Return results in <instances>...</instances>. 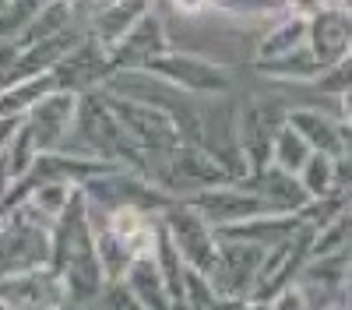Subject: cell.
<instances>
[{
	"label": "cell",
	"instance_id": "1",
	"mask_svg": "<svg viewBox=\"0 0 352 310\" xmlns=\"http://www.w3.org/2000/svg\"><path fill=\"white\" fill-rule=\"evenodd\" d=\"M88 197L81 187H74L71 205L53 222V268L67 278V289L74 303L99 300V289L106 282L99 247H96V225H88Z\"/></svg>",
	"mask_w": 352,
	"mask_h": 310
},
{
	"label": "cell",
	"instance_id": "2",
	"mask_svg": "<svg viewBox=\"0 0 352 310\" xmlns=\"http://www.w3.org/2000/svg\"><path fill=\"white\" fill-rule=\"evenodd\" d=\"M53 254V222L43 219L28 201L14 208L11 219L0 222V275L39 268Z\"/></svg>",
	"mask_w": 352,
	"mask_h": 310
},
{
	"label": "cell",
	"instance_id": "3",
	"mask_svg": "<svg viewBox=\"0 0 352 310\" xmlns=\"http://www.w3.org/2000/svg\"><path fill=\"white\" fill-rule=\"evenodd\" d=\"M106 102L116 113L120 127L127 131V137L134 141L141 152H148V155L152 152H169V148L180 145V141H187L180 124H176V117L166 106H159V102L138 99V96H127V99L106 96Z\"/></svg>",
	"mask_w": 352,
	"mask_h": 310
},
{
	"label": "cell",
	"instance_id": "4",
	"mask_svg": "<svg viewBox=\"0 0 352 310\" xmlns=\"http://www.w3.org/2000/svg\"><path fill=\"white\" fill-rule=\"evenodd\" d=\"M162 222H166L173 243L180 247L184 261L212 275V272H215V261H219V247H222V243H215L212 222L204 219L190 201H187V205H166Z\"/></svg>",
	"mask_w": 352,
	"mask_h": 310
},
{
	"label": "cell",
	"instance_id": "5",
	"mask_svg": "<svg viewBox=\"0 0 352 310\" xmlns=\"http://www.w3.org/2000/svg\"><path fill=\"white\" fill-rule=\"evenodd\" d=\"M144 71L166 78L180 92H208V96L229 92V71L215 60L194 56V53H159L144 64Z\"/></svg>",
	"mask_w": 352,
	"mask_h": 310
},
{
	"label": "cell",
	"instance_id": "6",
	"mask_svg": "<svg viewBox=\"0 0 352 310\" xmlns=\"http://www.w3.org/2000/svg\"><path fill=\"white\" fill-rule=\"evenodd\" d=\"M71 303L67 278L56 268H25L0 275V307H64Z\"/></svg>",
	"mask_w": 352,
	"mask_h": 310
},
{
	"label": "cell",
	"instance_id": "7",
	"mask_svg": "<svg viewBox=\"0 0 352 310\" xmlns=\"http://www.w3.org/2000/svg\"><path fill=\"white\" fill-rule=\"evenodd\" d=\"M261 265H264V247L261 243H250V240H229V243H222L215 272H212L219 300H240V303H247L243 289L257 286Z\"/></svg>",
	"mask_w": 352,
	"mask_h": 310
},
{
	"label": "cell",
	"instance_id": "8",
	"mask_svg": "<svg viewBox=\"0 0 352 310\" xmlns=\"http://www.w3.org/2000/svg\"><path fill=\"white\" fill-rule=\"evenodd\" d=\"M78 109L81 96L74 89H53L28 109V127L36 131L43 152H56L60 141H67L71 127H78Z\"/></svg>",
	"mask_w": 352,
	"mask_h": 310
},
{
	"label": "cell",
	"instance_id": "9",
	"mask_svg": "<svg viewBox=\"0 0 352 310\" xmlns=\"http://www.w3.org/2000/svg\"><path fill=\"white\" fill-rule=\"evenodd\" d=\"M190 205L208 219L215 230H226V225H236L243 219H254V215H264V212H278L272 205V197H264L261 190L257 194H243V190H232V187H204V190H194Z\"/></svg>",
	"mask_w": 352,
	"mask_h": 310
},
{
	"label": "cell",
	"instance_id": "10",
	"mask_svg": "<svg viewBox=\"0 0 352 310\" xmlns=\"http://www.w3.org/2000/svg\"><path fill=\"white\" fill-rule=\"evenodd\" d=\"M201 145L208 148L232 177L250 173V162H247L243 145H240V113H229V106H215L208 117L201 120Z\"/></svg>",
	"mask_w": 352,
	"mask_h": 310
},
{
	"label": "cell",
	"instance_id": "11",
	"mask_svg": "<svg viewBox=\"0 0 352 310\" xmlns=\"http://www.w3.org/2000/svg\"><path fill=\"white\" fill-rule=\"evenodd\" d=\"M159 53H166V32H162V21L148 8L127 28V36L120 43H113L106 49V60L113 67H144Z\"/></svg>",
	"mask_w": 352,
	"mask_h": 310
},
{
	"label": "cell",
	"instance_id": "12",
	"mask_svg": "<svg viewBox=\"0 0 352 310\" xmlns=\"http://www.w3.org/2000/svg\"><path fill=\"white\" fill-rule=\"evenodd\" d=\"M314 53L324 64H338L352 53V11L345 8H324L317 18H310V39Z\"/></svg>",
	"mask_w": 352,
	"mask_h": 310
},
{
	"label": "cell",
	"instance_id": "13",
	"mask_svg": "<svg viewBox=\"0 0 352 310\" xmlns=\"http://www.w3.org/2000/svg\"><path fill=\"white\" fill-rule=\"evenodd\" d=\"M285 124V120H282ZM278 124V127H282ZM278 127H272V117H268V106L261 99H250L240 113V145H243V155L250 162V173L264 169L275 155V134Z\"/></svg>",
	"mask_w": 352,
	"mask_h": 310
},
{
	"label": "cell",
	"instance_id": "14",
	"mask_svg": "<svg viewBox=\"0 0 352 310\" xmlns=\"http://www.w3.org/2000/svg\"><path fill=\"white\" fill-rule=\"evenodd\" d=\"M257 180H261V194L272 197V205L278 212H303L314 201L310 190L300 180V173H289V169H282L278 162L257 169Z\"/></svg>",
	"mask_w": 352,
	"mask_h": 310
},
{
	"label": "cell",
	"instance_id": "15",
	"mask_svg": "<svg viewBox=\"0 0 352 310\" xmlns=\"http://www.w3.org/2000/svg\"><path fill=\"white\" fill-rule=\"evenodd\" d=\"M285 120L310 141L314 152H328V155H335V159L345 155L342 127H338L335 120H328L324 113H317V109H292V113H285Z\"/></svg>",
	"mask_w": 352,
	"mask_h": 310
},
{
	"label": "cell",
	"instance_id": "16",
	"mask_svg": "<svg viewBox=\"0 0 352 310\" xmlns=\"http://www.w3.org/2000/svg\"><path fill=\"white\" fill-rule=\"evenodd\" d=\"M328 67H331V64L320 60L310 43H303L300 49H292V53H285V56L257 60V71H261V74H272V78H282V81H317Z\"/></svg>",
	"mask_w": 352,
	"mask_h": 310
},
{
	"label": "cell",
	"instance_id": "17",
	"mask_svg": "<svg viewBox=\"0 0 352 310\" xmlns=\"http://www.w3.org/2000/svg\"><path fill=\"white\" fill-rule=\"evenodd\" d=\"M127 286L134 289L141 307H176L173 293L166 286V275H162V268L155 261V254H148V258H134V265L127 272Z\"/></svg>",
	"mask_w": 352,
	"mask_h": 310
},
{
	"label": "cell",
	"instance_id": "18",
	"mask_svg": "<svg viewBox=\"0 0 352 310\" xmlns=\"http://www.w3.org/2000/svg\"><path fill=\"white\" fill-rule=\"evenodd\" d=\"M148 11V0H116V4L96 11V43L109 49L113 43H120L127 36V28Z\"/></svg>",
	"mask_w": 352,
	"mask_h": 310
},
{
	"label": "cell",
	"instance_id": "19",
	"mask_svg": "<svg viewBox=\"0 0 352 310\" xmlns=\"http://www.w3.org/2000/svg\"><path fill=\"white\" fill-rule=\"evenodd\" d=\"M71 8H74V0H46V4L36 11V18L21 28V36H14L18 46L25 49V46H32L39 39H50L56 32H64V28H71Z\"/></svg>",
	"mask_w": 352,
	"mask_h": 310
},
{
	"label": "cell",
	"instance_id": "20",
	"mask_svg": "<svg viewBox=\"0 0 352 310\" xmlns=\"http://www.w3.org/2000/svg\"><path fill=\"white\" fill-rule=\"evenodd\" d=\"M310 39V18L300 14H289L285 21H278L268 36L261 39L257 46V60H272V56H285L292 49H300Z\"/></svg>",
	"mask_w": 352,
	"mask_h": 310
},
{
	"label": "cell",
	"instance_id": "21",
	"mask_svg": "<svg viewBox=\"0 0 352 310\" xmlns=\"http://www.w3.org/2000/svg\"><path fill=\"white\" fill-rule=\"evenodd\" d=\"M310 155H314V145L285 120L278 127V134H275V155H272V162H278L282 169H289V173H300Z\"/></svg>",
	"mask_w": 352,
	"mask_h": 310
},
{
	"label": "cell",
	"instance_id": "22",
	"mask_svg": "<svg viewBox=\"0 0 352 310\" xmlns=\"http://www.w3.org/2000/svg\"><path fill=\"white\" fill-rule=\"evenodd\" d=\"M300 180L303 187L310 190V197H324L335 190V180H338V159L328 155V152H314L307 159V166L300 169Z\"/></svg>",
	"mask_w": 352,
	"mask_h": 310
},
{
	"label": "cell",
	"instance_id": "23",
	"mask_svg": "<svg viewBox=\"0 0 352 310\" xmlns=\"http://www.w3.org/2000/svg\"><path fill=\"white\" fill-rule=\"evenodd\" d=\"M184 296H187V307H212L219 300V289L208 272H201L194 265H187L184 272Z\"/></svg>",
	"mask_w": 352,
	"mask_h": 310
},
{
	"label": "cell",
	"instance_id": "24",
	"mask_svg": "<svg viewBox=\"0 0 352 310\" xmlns=\"http://www.w3.org/2000/svg\"><path fill=\"white\" fill-rule=\"evenodd\" d=\"M212 4L229 14H272L285 8V0H212Z\"/></svg>",
	"mask_w": 352,
	"mask_h": 310
},
{
	"label": "cell",
	"instance_id": "25",
	"mask_svg": "<svg viewBox=\"0 0 352 310\" xmlns=\"http://www.w3.org/2000/svg\"><path fill=\"white\" fill-rule=\"evenodd\" d=\"M25 120H28V113H8V117H0V152L14 141V134L25 127Z\"/></svg>",
	"mask_w": 352,
	"mask_h": 310
},
{
	"label": "cell",
	"instance_id": "26",
	"mask_svg": "<svg viewBox=\"0 0 352 310\" xmlns=\"http://www.w3.org/2000/svg\"><path fill=\"white\" fill-rule=\"evenodd\" d=\"M324 8H328V0H285V11L300 14V18H317Z\"/></svg>",
	"mask_w": 352,
	"mask_h": 310
},
{
	"label": "cell",
	"instance_id": "27",
	"mask_svg": "<svg viewBox=\"0 0 352 310\" xmlns=\"http://www.w3.org/2000/svg\"><path fill=\"white\" fill-rule=\"evenodd\" d=\"M14 169H11V159H8V148L0 152V197H8L14 190Z\"/></svg>",
	"mask_w": 352,
	"mask_h": 310
},
{
	"label": "cell",
	"instance_id": "28",
	"mask_svg": "<svg viewBox=\"0 0 352 310\" xmlns=\"http://www.w3.org/2000/svg\"><path fill=\"white\" fill-rule=\"evenodd\" d=\"M208 4H212V0H173V8L180 14H201Z\"/></svg>",
	"mask_w": 352,
	"mask_h": 310
},
{
	"label": "cell",
	"instance_id": "29",
	"mask_svg": "<svg viewBox=\"0 0 352 310\" xmlns=\"http://www.w3.org/2000/svg\"><path fill=\"white\" fill-rule=\"evenodd\" d=\"M342 120H345V124H352V89H345V92H342Z\"/></svg>",
	"mask_w": 352,
	"mask_h": 310
},
{
	"label": "cell",
	"instance_id": "30",
	"mask_svg": "<svg viewBox=\"0 0 352 310\" xmlns=\"http://www.w3.org/2000/svg\"><path fill=\"white\" fill-rule=\"evenodd\" d=\"M342 141H345V159H352V124L342 127Z\"/></svg>",
	"mask_w": 352,
	"mask_h": 310
},
{
	"label": "cell",
	"instance_id": "31",
	"mask_svg": "<svg viewBox=\"0 0 352 310\" xmlns=\"http://www.w3.org/2000/svg\"><path fill=\"white\" fill-rule=\"evenodd\" d=\"M109 4H116V0H92V8H96V11H102V8H109Z\"/></svg>",
	"mask_w": 352,
	"mask_h": 310
},
{
	"label": "cell",
	"instance_id": "32",
	"mask_svg": "<svg viewBox=\"0 0 352 310\" xmlns=\"http://www.w3.org/2000/svg\"><path fill=\"white\" fill-rule=\"evenodd\" d=\"M338 8H345V11H352V0H338Z\"/></svg>",
	"mask_w": 352,
	"mask_h": 310
},
{
	"label": "cell",
	"instance_id": "33",
	"mask_svg": "<svg viewBox=\"0 0 352 310\" xmlns=\"http://www.w3.org/2000/svg\"><path fill=\"white\" fill-rule=\"evenodd\" d=\"M8 4H11V0H0V11H4V8H8Z\"/></svg>",
	"mask_w": 352,
	"mask_h": 310
},
{
	"label": "cell",
	"instance_id": "34",
	"mask_svg": "<svg viewBox=\"0 0 352 310\" xmlns=\"http://www.w3.org/2000/svg\"><path fill=\"white\" fill-rule=\"evenodd\" d=\"M349 289H352V268H349Z\"/></svg>",
	"mask_w": 352,
	"mask_h": 310
}]
</instances>
